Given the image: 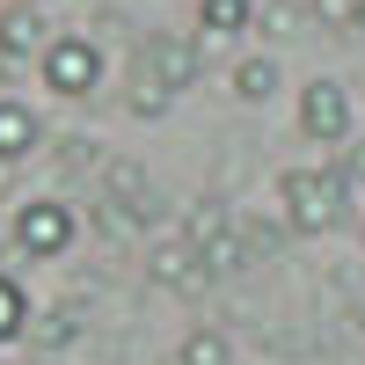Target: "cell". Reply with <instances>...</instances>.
<instances>
[{
  "instance_id": "9a60e30c",
  "label": "cell",
  "mask_w": 365,
  "mask_h": 365,
  "mask_svg": "<svg viewBox=\"0 0 365 365\" xmlns=\"http://www.w3.org/2000/svg\"><path fill=\"white\" fill-rule=\"evenodd\" d=\"M351 29H358V37H365V0H358V8H351Z\"/></svg>"
},
{
  "instance_id": "3957f363",
  "label": "cell",
  "mask_w": 365,
  "mask_h": 365,
  "mask_svg": "<svg viewBox=\"0 0 365 365\" xmlns=\"http://www.w3.org/2000/svg\"><path fill=\"white\" fill-rule=\"evenodd\" d=\"M73 234H81L73 205H58V197H29V205H15V249H22L29 263L66 256V249H73Z\"/></svg>"
},
{
  "instance_id": "5bb4252c",
  "label": "cell",
  "mask_w": 365,
  "mask_h": 365,
  "mask_svg": "<svg viewBox=\"0 0 365 365\" xmlns=\"http://www.w3.org/2000/svg\"><path fill=\"white\" fill-rule=\"evenodd\" d=\"M37 336H44V344H66V336H73V307H58V314H44V322H37Z\"/></svg>"
},
{
  "instance_id": "4fadbf2b",
  "label": "cell",
  "mask_w": 365,
  "mask_h": 365,
  "mask_svg": "<svg viewBox=\"0 0 365 365\" xmlns=\"http://www.w3.org/2000/svg\"><path fill=\"white\" fill-rule=\"evenodd\" d=\"M29 322H37V314H29V299H22V285L8 278V270H0V344H15V336H22Z\"/></svg>"
},
{
  "instance_id": "30bf717a",
  "label": "cell",
  "mask_w": 365,
  "mask_h": 365,
  "mask_svg": "<svg viewBox=\"0 0 365 365\" xmlns=\"http://www.w3.org/2000/svg\"><path fill=\"white\" fill-rule=\"evenodd\" d=\"M197 29H205L212 44L241 37V29H249V0H197Z\"/></svg>"
},
{
  "instance_id": "9c48e42d",
  "label": "cell",
  "mask_w": 365,
  "mask_h": 365,
  "mask_svg": "<svg viewBox=\"0 0 365 365\" xmlns=\"http://www.w3.org/2000/svg\"><path fill=\"white\" fill-rule=\"evenodd\" d=\"M146 270H154V285H168V292H197V285H205V263H197L190 241H154Z\"/></svg>"
},
{
  "instance_id": "2e32d148",
  "label": "cell",
  "mask_w": 365,
  "mask_h": 365,
  "mask_svg": "<svg viewBox=\"0 0 365 365\" xmlns=\"http://www.w3.org/2000/svg\"><path fill=\"white\" fill-rule=\"evenodd\" d=\"M22 8H44V0H22Z\"/></svg>"
},
{
  "instance_id": "8fae6325",
  "label": "cell",
  "mask_w": 365,
  "mask_h": 365,
  "mask_svg": "<svg viewBox=\"0 0 365 365\" xmlns=\"http://www.w3.org/2000/svg\"><path fill=\"white\" fill-rule=\"evenodd\" d=\"M175 365H234V344H227V329H190L175 351Z\"/></svg>"
},
{
  "instance_id": "8992f818",
  "label": "cell",
  "mask_w": 365,
  "mask_h": 365,
  "mask_svg": "<svg viewBox=\"0 0 365 365\" xmlns=\"http://www.w3.org/2000/svg\"><path fill=\"white\" fill-rule=\"evenodd\" d=\"M139 66H146V88L175 96V88H190V73H197V51L182 44V37H154V44L139 51Z\"/></svg>"
},
{
  "instance_id": "7a4b0ae2",
  "label": "cell",
  "mask_w": 365,
  "mask_h": 365,
  "mask_svg": "<svg viewBox=\"0 0 365 365\" xmlns=\"http://www.w3.org/2000/svg\"><path fill=\"white\" fill-rule=\"evenodd\" d=\"M37 73H44L51 96L81 103V96H96V88H103V44L88 37V29H58V37L44 44V58H37Z\"/></svg>"
},
{
  "instance_id": "277c9868",
  "label": "cell",
  "mask_w": 365,
  "mask_h": 365,
  "mask_svg": "<svg viewBox=\"0 0 365 365\" xmlns=\"http://www.w3.org/2000/svg\"><path fill=\"white\" fill-rule=\"evenodd\" d=\"M299 132L322 139V146H344V139H351V96H344L329 73L299 88Z\"/></svg>"
},
{
  "instance_id": "5b68a950",
  "label": "cell",
  "mask_w": 365,
  "mask_h": 365,
  "mask_svg": "<svg viewBox=\"0 0 365 365\" xmlns=\"http://www.w3.org/2000/svg\"><path fill=\"white\" fill-rule=\"evenodd\" d=\"M190 249H197V263H205V278H227V270H241V263H249V249H241V234H234V220H227V212H197Z\"/></svg>"
},
{
  "instance_id": "ba28073f",
  "label": "cell",
  "mask_w": 365,
  "mask_h": 365,
  "mask_svg": "<svg viewBox=\"0 0 365 365\" xmlns=\"http://www.w3.org/2000/svg\"><path fill=\"white\" fill-rule=\"evenodd\" d=\"M44 146V125H37V110L15 103V96H0V168L8 161H29Z\"/></svg>"
},
{
  "instance_id": "52a82bcc",
  "label": "cell",
  "mask_w": 365,
  "mask_h": 365,
  "mask_svg": "<svg viewBox=\"0 0 365 365\" xmlns=\"http://www.w3.org/2000/svg\"><path fill=\"white\" fill-rule=\"evenodd\" d=\"M44 8H22V0H8L0 8V58H44Z\"/></svg>"
},
{
  "instance_id": "7c38bea8",
  "label": "cell",
  "mask_w": 365,
  "mask_h": 365,
  "mask_svg": "<svg viewBox=\"0 0 365 365\" xmlns=\"http://www.w3.org/2000/svg\"><path fill=\"white\" fill-rule=\"evenodd\" d=\"M234 96L241 103H270L278 96V58H241L234 66Z\"/></svg>"
},
{
  "instance_id": "6da1fadb",
  "label": "cell",
  "mask_w": 365,
  "mask_h": 365,
  "mask_svg": "<svg viewBox=\"0 0 365 365\" xmlns=\"http://www.w3.org/2000/svg\"><path fill=\"white\" fill-rule=\"evenodd\" d=\"M278 205H285V227L292 234H336L351 190L336 182V168H285L278 175Z\"/></svg>"
}]
</instances>
